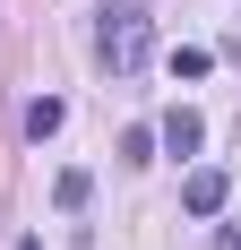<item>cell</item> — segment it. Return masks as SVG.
Listing matches in <instances>:
<instances>
[{"label":"cell","mask_w":241,"mask_h":250,"mask_svg":"<svg viewBox=\"0 0 241 250\" xmlns=\"http://www.w3.org/2000/svg\"><path fill=\"white\" fill-rule=\"evenodd\" d=\"M60 121H69V104H60V95H35V104H26V138H35V147H43Z\"/></svg>","instance_id":"4"},{"label":"cell","mask_w":241,"mask_h":250,"mask_svg":"<svg viewBox=\"0 0 241 250\" xmlns=\"http://www.w3.org/2000/svg\"><path fill=\"white\" fill-rule=\"evenodd\" d=\"M18 250H43V242H18Z\"/></svg>","instance_id":"7"},{"label":"cell","mask_w":241,"mask_h":250,"mask_svg":"<svg viewBox=\"0 0 241 250\" xmlns=\"http://www.w3.org/2000/svg\"><path fill=\"white\" fill-rule=\"evenodd\" d=\"M52 199H60V207H69V216H78V207H86V199H95V181H86V173H78V164H69V173H60V181H52Z\"/></svg>","instance_id":"5"},{"label":"cell","mask_w":241,"mask_h":250,"mask_svg":"<svg viewBox=\"0 0 241 250\" xmlns=\"http://www.w3.org/2000/svg\"><path fill=\"white\" fill-rule=\"evenodd\" d=\"M146 52H155V18H146L138 0H112V9L95 18V61H103L112 78H138Z\"/></svg>","instance_id":"1"},{"label":"cell","mask_w":241,"mask_h":250,"mask_svg":"<svg viewBox=\"0 0 241 250\" xmlns=\"http://www.w3.org/2000/svg\"><path fill=\"white\" fill-rule=\"evenodd\" d=\"M224 190H233V181H224L216 164H198V173L181 181V207H190V216H216V207H224Z\"/></svg>","instance_id":"3"},{"label":"cell","mask_w":241,"mask_h":250,"mask_svg":"<svg viewBox=\"0 0 241 250\" xmlns=\"http://www.w3.org/2000/svg\"><path fill=\"white\" fill-rule=\"evenodd\" d=\"M207 69H216V52H198V43L172 52V78H207Z\"/></svg>","instance_id":"6"},{"label":"cell","mask_w":241,"mask_h":250,"mask_svg":"<svg viewBox=\"0 0 241 250\" xmlns=\"http://www.w3.org/2000/svg\"><path fill=\"white\" fill-rule=\"evenodd\" d=\"M155 138H164L172 155H198V147H207V121H198L190 104H172V112H164V129H155Z\"/></svg>","instance_id":"2"}]
</instances>
